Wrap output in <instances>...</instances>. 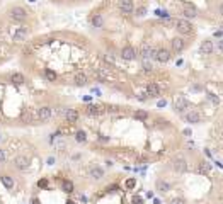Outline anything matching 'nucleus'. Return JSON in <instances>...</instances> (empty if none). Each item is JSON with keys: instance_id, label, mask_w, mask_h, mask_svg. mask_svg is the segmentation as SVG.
<instances>
[{"instance_id": "f257e3e1", "label": "nucleus", "mask_w": 223, "mask_h": 204, "mask_svg": "<svg viewBox=\"0 0 223 204\" xmlns=\"http://www.w3.org/2000/svg\"><path fill=\"white\" fill-rule=\"evenodd\" d=\"M152 60H155V61H158V63H167L169 60H170V51L164 49V48H160V49H153V53H152Z\"/></svg>"}, {"instance_id": "f03ea898", "label": "nucleus", "mask_w": 223, "mask_h": 204, "mask_svg": "<svg viewBox=\"0 0 223 204\" xmlns=\"http://www.w3.org/2000/svg\"><path fill=\"white\" fill-rule=\"evenodd\" d=\"M9 14H10V17L14 19V21H17V22H22V21H26V19H27L26 9L21 7V5H15V7H12Z\"/></svg>"}, {"instance_id": "7ed1b4c3", "label": "nucleus", "mask_w": 223, "mask_h": 204, "mask_svg": "<svg viewBox=\"0 0 223 204\" xmlns=\"http://www.w3.org/2000/svg\"><path fill=\"white\" fill-rule=\"evenodd\" d=\"M174 24H176V29L179 31L181 34H191L193 33V24H191L187 19H177Z\"/></svg>"}, {"instance_id": "20e7f679", "label": "nucleus", "mask_w": 223, "mask_h": 204, "mask_svg": "<svg viewBox=\"0 0 223 204\" xmlns=\"http://www.w3.org/2000/svg\"><path fill=\"white\" fill-rule=\"evenodd\" d=\"M14 167L17 168V170H27L29 168V160H27L24 155H17V157L14 158Z\"/></svg>"}, {"instance_id": "39448f33", "label": "nucleus", "mask_w": 223, "mask_h": 204, "mask_svg": "<svg viewBox=\"0 0 223 204\" xmlns=\"http://www.w3.org/2000/svg\"><path fill=\"white\" fill-rule=\"evenodd\" d=\"M172 167H174V170H176V172H179V174H184V172L187 170V162H186V158L177 157L176 160L172 162Z\"/></svg>"}, {"instance_id": "423d86ee", "label": "nucleus", "mask_w": 223, "mask_h": 204, "mask_svg": "<svg viewBox=\"0 0 223 204\" xmlns=\"http://www.w3.org/2000/svg\"><path fill=\"white\" fill-rule=\"evenodd\" d=\"M121 58L126 60V61H131V60L136 58V49L133 46H125L121 49Z\"/></svg>"}, {"instance_id": "0eeeda50", "label": "nucleus", "mask_w": 223, "mask_h": 204, "mask_svg": "<svg viewBox=\"0 0 223 204\" xmlns=\"http://www.w3.org/2000/svg\"><path fill=\"white\" fill-rule=\"evenodd\" d=\"M187 107V100L186 97H182V95H177L176 100H174V109L177 111V112H184Z\"/></svg>"}, {"instance_id": "6e6552de", "label": "nucleus", "mask_w": 223, "mask_h": 204, "mask_svg": "<svg viewBox=\"0 0 223 204\" xmlns=\"http://www.w3.org/2000/svg\"><path fill=\"white\" fill-rule=\"evenodd\" d=\"M170 46H172V51H182V49H184V46H186V41H184L181 36L172 37Z\"/></svg>"}, {"instance_id": "1a4fd4ad", "label": "nucleus", "mask_w": 223, "mask_h": 204, "mask_svg": "<svg viewBox=\"0 0 223 204\" xmlns=\"http://www.w3.org/2000/svg\"><path fill=\"white\" fill-rule=\"evenodd\" d=\"M152 53H153V48H152L150 44L143 43L141 48H140V56H141L143 60H150L152 58Z\"/></svg>"}, {"instance_id": "9d476101", "label": "nucleus", "mask_w": 223, "mask_h": 204, "mask_svg": "<svg viewBox=\"0 0 223 204\" xmlns=\"http://www.w3.org/2000/svg\"><path fill=\"white\" fill-rule=\"evenodd\" d=\"M182 14H184V19H194L197 15V10H196V7L194 5H191V4H184V10H182Z\"/></svg>"}, {"instance_id": "9b49d317", "label": "nucleus", "mask_w": 223, "mask_h": 204, "mask_svg": "<svg viewBox=\"0 0 223 204\" xmlns=\"http://www.w3.org/2000/svg\"><path fill=\"white\" fill-rule=\"evenodd\" d=\"M213 49H215L213 41H203L201 46H199V53H201V55H211Z\"/></svg>"}, {"instance_id": "f8f14e48", "label": "nucleus", "mask_w": 223, "mask_h": 204, "mask_svg": "<svg viewBox=\"0 0 223 204\" xmlns=\"http://www.w3.org/2000/svg\"><path fill=\"white\" fill-rule=\"evenodd\" d=\"M50 117H51V109L48 106H43L38 109V119L39 121H48Z\"/></svg>"}, {"instance_id": "ddd939ff", "label": "nucleus", "mask_w": 223, "mask_h": 204, "mask_svg": "<svg viewBox=\"0 0 223 204\" xmlns=\"http://www.w3.org/2000/svg\"><path fill=\"white\" fill-rule=\"evenodd\" d=\"M133 2L131 0H121L119 2V10L123 12V14H131L133 12Z\"/></svg>"}, {"instance_id": "4468645a", "label": "nucleus", "mask_w": 223, "mask_h": 204, "mask_svg": "<svg viewBox=\"0 0 223 204\" xmlns=\"http://www.w3.org/2000/svg\"><path fill=\"white\" fill-rule=\"evenodd\" d=\"M73 82H75V85L82 87V85H87L89 78H87V75H85L84 72H77V73H75V76H73Z\"/></svg>"}, {"instance_id": "2eb2a0df", "label": "nucleus", "mask_w": 223, "mask_h": 204, "mask_svg": "<svg viewBox=\"0 0 223 204\" xmlns=\"http://www.w3.org/2000/svg\"><path fill=\"white\" fill-rule=\"evenodd\" d=\"M65 119H66V123H77L78 121V111L77 109H66L65 111Z\"/></svg>"}, {"instance_id": "dca6fc26", "label": "nucleus", "mask_w": 223, "mask_h": 204, "mask_svg": "<svg viewBox=\"0 0 223 204\" xmlns=\"http://www.w3.org/2000/svg\"><path fill=\"white\" fill-rule=\"evenodd\" d=\"M146 95L148 97H158L160 95V88L157 84H148L146 85Z\"/></svg>"}, {"instance_id": "f3484780", "label": "nucleus", "mask_w": 223, "mask_h": 204, "mask_svg": "<svg viewBox=\"0 0 223 204\" xmlns=\"http://www.w3.org/2000/svg\"><path fill=\"white\" fill-rule=\"evenodd\" d=\"M27 37V29L26 27H19L17 31L14 33V41H19V43H22V41Z\"/></svg>"}, {"instance_id": "a211bd4d", "label": "nucleus", "mask_w": 223, "mask_h": 204, "mask_svg": "<svg viewBox=\"0 0 223 204\" xmlns=\"http://www.w3.org/2000/svg\"><path fill=\"white\" fill-rule=\"evenodd\" d=\"M199 119H201V117H199V112H196V111H189V112L186 114V121L189 124H197Z\"/></svg>"}, {"instance_id": "6ab92c4d", "label": "nucleus", "mask_w": 223, "mask_h": 204, "mask_svg": "<svg viewBox=\"0 0 223 204\" xmlns=\"http://www.w3.org/2000/svg\"><path fill=\"white\" fill-rule=\"evenodd\" d=\"M155 187H157V190H160V192H169L170 190V184L165 182V180H162V178H158L157 182H155Z\"/></svg>"}, {"instance_id": "aec40b11", "label": "nucleus", "mask_w": 223, "mask_h": 204, "mask_svg": "<svg viewBox=\"0 0 223 204\" xmlns=\"http://www.w3.org/2000/svg\"><path fill=\"white\" fill-rule=\"evenodd\" d=\"M89 174H90V177L94 178V180H99V178H102V177H104V170H102L101 167H92Z\"/></svg>"}, {"instance_id": "412c9836", "label": "nucleus", "mask_w": 223, "mask_h": 204, "mask_svg": "<svg viewBox=\"0 0 223 204\" xmlns=\"http://www.w3.org/2000/svg\"><path fill=\"white\" fill-rule=\"evenodd\" d=\"M0 182L4 184L5 189H12L14 187V178L10 175H0Z\"/></svg>"}, {"instance_id": "4be33fe9", "label": "nucleus", "mask_w": 223, "mask_h": 204, "mask_svg": "<svg viewBox=\"0 0 223 204\" xmlns=\"http://www.w3.org/2000/svg\"><path fill=\"white\" fill-rule=\"evenodd\" d=\"M10 80H12V84H15V85H22L24 82H26V78H24V75H22V73H12V75H10Z\"/></svg>"}, {"instance_id": "5701e85b", "label": "nucleus", "mask_w": 223, "mask_h": 204, "mask_svg": "<svg viewBox=\"0 0 223 204\" xmlns=\"http://www.w3.org/2000/svg\"><path fill=\"white\" fill-rule=\"evenodd\" d=\"M209 168H211V165H209L208 162H205V160L197 163V172H199V174H208Z\"/></svg>"}, {"instance_id": "b1692460", "label": "nucleus", "mask_w": 223, "mask_h": 204, "mask_svg": "<svg viewBox=\"0 0 223 204\" xmlns=\"http://www.w3.org/2000/svg\"><path fill=\"white\" fill-rule=\"evenodd\" d=\"M85 114H87V116H97V114H101V107H97V106H87V107H85Z\"/></svg>"}, {"instance_id": "393cba45", "label": "nucleus", "mask_w": 223, "mask_h": 204, "mask_svg": "<svg viewBox=\"0 0 223 204\" xmlns=\"http://www.w3.org/2000/svg\"><path fill=\"white\" fill-rule=\"evenodd\" d=\"M90 22H92V26H94V27H102V24H104V19L101 17V15H99V14H95L94 17L90 19Z\"/></svg>"}, {"instance_id": "a878e982", "label": "nucleus", "mask_w": 223, "mask_h": 204, "mask_svg": "<svg viewBox=\"0 0 223 204\" xmlns=\"http://www.w3.org/2000/svg\"><path fill=\"white\" fill-rule=\"evenodd\" d=\"M44 78H46L48 82H55L56 80V73L53 72V70L46 68V70H44Z\"/></svg>"}, {"instance_id": "bb28decb", "label": "nucleus", "mask_w": 223, "mask_h": 204, "mask_svg": "<svg viewBox=\"0 0 223 204\" xmlns=\"http://www.w3.org/2000/svg\"><path fill=\"white\" fill-rule=\"evenodd\" d=\"M62 189L65 190V192H73V184L70 182V180H63V182H62Z\"/></svg>"}, {"instance_id": "cd10ccee", "label": "nucleus", "mask_w": 223, "mask_h": 204, "mask_svg": "<svg viewBox=\"0 0 223 204\" xmlns=\"http://www.w3.org/2000/svg\"><path fill=\"white\" fill-rule=\"evenodd\" d=\"M75 139H77L78 143H84L85 139H87V135H85V131H77V133H75Z\"/></svg>"}, {"instance_id": "c85d7f7f", "label": "nucleus", "mask_w": 223, "mask_h": 204, "mask_svg": "<svg viewBox=\"0 0 223 204\" xmlns=\"http://www.w3.org/2000/svg\"><path fill=\"white\" fill-rule=\"evenodd\" d=\"M135 117H136V119H143V121H145L146 117H148V112H146V111H136Z\"/></svg>"}, {"instance_id": "c756f323", "label": "nucleus", "mask_w": 223, "mask_h": 204, "mask_svg": "<svg viewBox=\"0 0 223 204\" xmlns=\"http://www.w3.org/2000/svg\"><path fill=\"white\" fill-rule=\"evenodd\" d=\"M135 186H136V178L135 177H131V178H128V180H126V189H133Z\"/></svg>"}, {"instance_id": "7c9ffc66", "label": "nucleus", "mask_w": 223, "mask_h": 204, "mask_svg": "<svg viewBox=\"0 0 223 204\" xmlns=\"http://www.w3.org/2000/svg\"><path fill=\"white\" fill-rule=\"evenodd\" d=\"M143 70H145V72H150L152 70V65H150L148 60H143Z\"/></svg>"}, {"instance_id": "2f4dec72", "label": "nucleus", "mask_w": 223, "mask_h": 204, "mask_svg": "<svg viewBox=\"0 0 223 204\" xmlns=\"http://www.w3.org/2000/svg\"><path fill=\"white\" fill-rule=\"evenodd\" d=\"M131 202H133V204H143V197H140V196H133Z\"/></svg>"}, {"instance_id": "473e14b6", "label": "nucleus", "mask_w": 223, "mask_h": 204, "mask_svg": "<svg viewBox=\"0 0 223 204\" xmlns=\"http://www.w3.org/2000/svg\"><path fill=\"white\" fill-rule=\"evenodd\" d=\"M170 204H186V201L182 199V197H176V199H172Z\"/></svg>"}, {"instance_id": "72a5a7b5", "label": "nucleus", "mask_w": 223, "mask_h": 204, "mask_svg": "<svg viewBox=\"0 0 223 204\" xmlns=\"http://www.w3.org/2000/svg\"><path fill=\"white\" fill-rule=\"evenodd\" d=\"M208 99H209L211 102H215V104H218V102H220V99L216 97V95H213V94H208Z\"/></svg>"}, {"instance_id": "f704fd0d", "label": "nucleus", "mask_w": 223, "mask_h": 204, "mask_svg": "<svg viewBox=\"0 0 223 204\" xmlns=\"http://www.w3.org/2000/svg\"><path fill=\"white\" fill-rule=\"evenodd\" d=\"M38 186H39V187H48V180H46V178H41L39 182H38Z\"/></svg>"}, {"instance_id": "c9c22d12", "label": "nucleus", "mask_w": 223, "mask_h": 204, "mask_svg": "<svg viewBox=\"0 0 223 204\" xmlns=\"http://www.w3.org/2000/svg\"><path fill=\"white\" fill-rule=\"evenodd\" d=\"M145 12H146V9H145V7L136 9V15H145Z\"/></svg>"}, {"instance_id": "e433bc0d", "label": "nucleus", "mask_w": 223, "mask_h": 204, "mask_svg": "<svg viewBox=\"0 0 223 204\" xmlns=\"http://www.w3.org/2000/svg\"><path fill=\"white\" fill-rule=\"evenodd\" d=\"M4 162H5V151L0 148V163H4Z\"/></svg>"}, {"instance_id": "4c0bfd02", "label": "nucleus", "mask_w": 223, "mask_h": 204, "mask_svg": "<svg viewBox=\"0 0 223 204\" xmlns=\"http://www.w3.org/2000/svg\"><path fill=\"white\" fill-rule=\"evenodd\" d=\"M104 60H106V61H109V63H113L114 61V56L113 55H104Z\"/></svg>"}, {"instance_id": "58836bf2", "label": "nucleus", "mask_w": 223, "mask_h": 204, "mask_svg": "<svg viewBox=\"0 0 223 204\" xmlns=\"http://www.w3.org/2000/svg\"><path fill=\"white\" fill-rule=\"evenodd\" d=\"M218 49L223 53V39H220V41H218Z\"/></svg>"}, {"instance_id": "ea45409f", "label": "nucleus", "mask_w": 223, "mask_h": 204, "mask_svg": "<svg viewBox=\"0 0 223 204\" xmlns=\"http://www.w3.org/2000/svg\"><path fill=\"white\" fill-rule=\"evenodd\" d=\"M193 88H194V90H203L201 85H193Z\"/></svg>"}, {"instance_id": "a19ab883", "label": "nucleus", "mask_w": 223, "mask_h": 204, "mask_svg": "<svg viewBox=\"0 0 223 204\" xmlns=\"http://www.w3.org/2000/svg\"><path fill=\"white\" fill-rule=\"evenodd\" d=\"M220 14H221V15H223V4H221V5H220Z\"/></svg>"}]
</instances>
